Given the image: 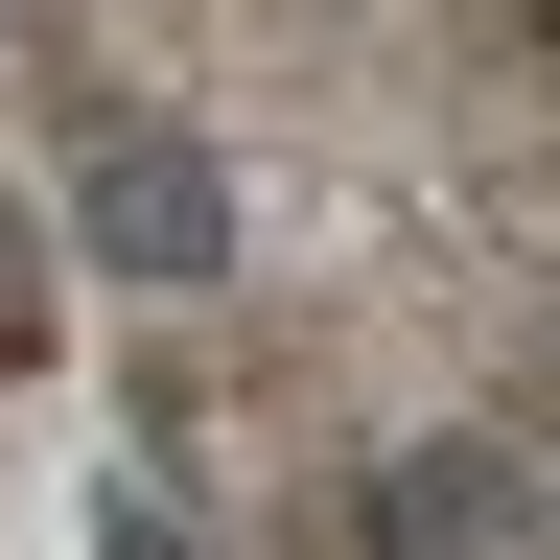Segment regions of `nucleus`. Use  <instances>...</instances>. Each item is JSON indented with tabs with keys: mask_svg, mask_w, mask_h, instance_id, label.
<instances>
[{
	"mask_svg": "<svg viewBox=\"0 0 560 560\" xmlns=\"http://www.w3.org/2000/svg\"><path fill=\"white\" fill-rule=\"evenodd\" d=\"M47 327H70V280H47V187H0V444H24V397H47Z\"/></svg>",
	"mask_w": 560,
	"mask_h": 560,
	"instance_id": "2",
	"label": "nucleus"
},
{
	"mask_svg": "<svg viewBox=\"0 0 560 560\" xmlns=\"http://www.w3.org/2000/svg\"><path fill=\"white\" fill-rule=\"evenodd\" d=\"M0 140L117 560L560 537V0H0Z\"/></svg>",
	"mask_w": 560,
	"mask_h": 560,
	"instance_id": "1",
	"label": "nucleus"
}]
</instances>
